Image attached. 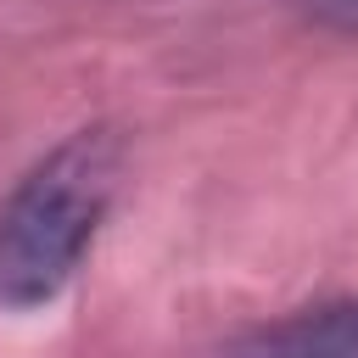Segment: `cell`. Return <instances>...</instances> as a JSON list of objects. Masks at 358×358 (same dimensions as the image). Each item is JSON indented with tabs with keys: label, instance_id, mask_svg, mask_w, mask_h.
Returning <instances> with one entry per match:
<instances>
[{
	"label": "cell",
	"instance_id": "cell-2",
	"mask_svg": "<svg viewBox=\"0 0 358 358\" xmlns=\"http://www.w3.org/2000/svg\"><path fill=\"white\" fill-rule=\"evenodd\" d=\"M213 358H358V296L291 308L229 336Z\"/></svg>",
	"mask_w": 358,
	"mask_h": 358
},
{
	"label": "cell",
	"instance_id": "cell-3",
	"mask_svg": "<svg viewBox=\"0 0 358 358\" xmlns=\"http://www.w3.org/2000/svg\"><path fill=\"white\" fill-rule=\"evenodd\" d=\"M291 6L330 34H358V0H291Z\"/></svg>",
	"mask_w": 358,
	"mask_h": 358
},
{
	"label": "cell",
	"instance_id": "cell-1",
	"mask_svg": "<svg viewBox=\"0 0 358 358\" xmlns=\"http://www.w3.org/2000/svg\"><path fill=\"white\" fill-rule=\"evenodd\" d=\"M117 185H123V134L106 129V123H90V129H73L67 140H56L0 201V308H45L56 302L112 201H117Z\"/></svg>",
	"mask_w": 358,
	"mask_h": 358
}]
</instances>
